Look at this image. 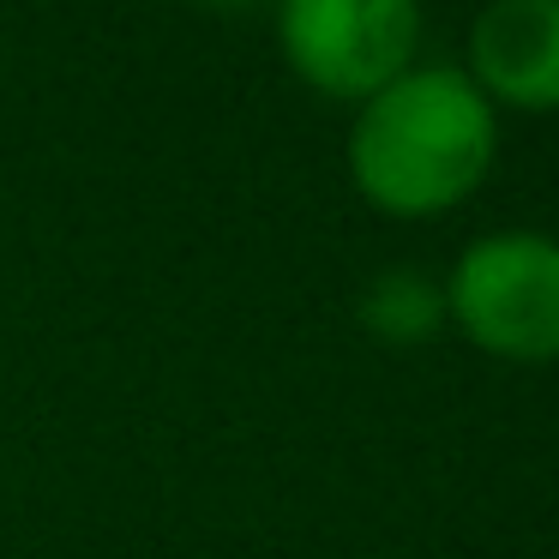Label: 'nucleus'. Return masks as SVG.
<instances>
[{
	"label": "nucleus",
	"instance_id": "nucleus-4",
	"mask_svg": "<svg viewBox=\"0 0 559 559\" xmlns=\"http://www.w3.org/2000/svg\"><path fill=\"white\" fill-rule=\"evenodd\" d=\"M493 109H559V0H487L469 31V67Z\"/></svg>",
	"mask_w": 559,
	"mask_h": 559
},
{
	"label": "nucleus",
	"instance_id": "nucleus-1",
	"mask_svg": "<svg viewBox=\"0 0 559 559\" xmlns=\"http://www.w3.org/2000/svg\"><path fill=\"white\" fill-rule=\"evenodd\" d=\"M499 115L463 67H409L361 103L349 127V175L391 217H439L487 181Z\"/></svg>",
	"mask_w": 559,
	"mask_h": 559
},
{
	"label": "nucleus",
	"instance_id": "nucleus-6",
	"mask_svg": "<svg viewBox=\"0 0 559 559\" xmlns=\"http://www.w3.org/2000/svg\"><path fill=\"white\" fill-rule=\"evenodd\" d=\"M205 7H223V13H241V7H259V0H205Z\"/></svg>",
	"mask_w": 559,
	"mask_h": 559
},
{
	"label": "nucleus",
	"instance_id": "nucleus-2",
	"mask_svg": "<svg viewBox=\"0 0 559 559\" xmlns=\"http://www.w3.org/2000/svg\"><path fill=\"white\" fill-rule=\"evenodd\" d=\"M445 319L499 361H559V241L542 229H499L457 253Z\"/></svg>",
	"mask_w": 559,
	"mask_h": 559
},
{
	"label": "nucleus",
	"instance_id": "nucleus-5",
	"mask_svg": "<svg viewBox=\"0 0 559 559\" xmlns=\"http://www.w3.org/2000/svg\"><path fill=\"white\" fill-rule=\"evenodd\" d=\"M361 325L379 343H421L445 325V283L421 271H385L361 295Z\"/></svg>",
	"mask_w": 559,
	"mask_h": 559
},
{
	"label": "nucleus",
	"instance_id": "nucleus-3",
	"mask_svg": "<svg viewBox=\"0 0 559 559\" xmlns=\"http://www.w3.org/2000/svg\"><path fill=\"white\" fill-rule=\"evenodd\" d=\"M277 43L313 91L367 103L415 67L421 0H283Z\"/></svg>",
	"mask_w": 559,
	"mask_h": 559
}]
</instances>
